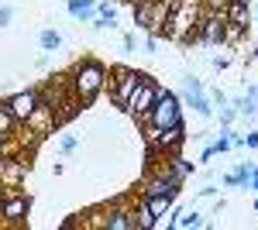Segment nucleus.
Wrapping results in <instances>:
<instances>
[{
    "mask_svg": "<svg viewBox=\"0 0 258 230\" xmlns=\"http://www.w3.org/2000/svg\"><path fill=\"white\" fill-rule=\"evenodd\" d=\"M200 18H203L200 0H176V7L169 11V21H165L162 38H172V41H179V45H189Z\"/></svg>",
    "mask_w": 258,
    "mask_h": 230,
    "instance_id": "f257e3e1",
    "label": "nucleus"
},
{
    "mask_svg": "<svg viewBox=\"0 0 258 230\" xmlns=\"http://www.w3.org/2000/svg\"><path fill=\"white\" fill-rule=\"evenodd\" d=\"M73 96L80 100V103H93L100 96V90L107 86V65L97 62V58H83L80 65L73 69Z\"/></svg>",
    "mask_w": 258,
    "mask_h": 230,
    "instance_id": "f03ea898",
    "label": "nucleus"
},
{
    "mask_svg": "<svg viewBox=\"0 0 258 230\" xmlns=\"http://www.w3.org/2000/svg\"><path fill=\"white\" fill-rule=\"evenodd\" d=\"M141 124L155 127V131H165V127H176V124H182V100H179L172 90H162L159 100H155V107L148 110V117H145Z\"/></svg>",
    "mask_w": 258,
    "mask_h": 230,
    "instance_id": "7ed1b4c3",
    "label": "nucleus"
},
{
    "mask_svg": "<svg viewBox=\"0 0 258 230\" xmlns=\"http://www.w3.org/2000/svg\"><path fill=\"white\" fill-rule=\"evenodd\" d=\"M193 41H200V45H227L231 41V28H227L224 14L220 11H207L200 18L197 31H193Z\"/></svg>",
    "mask_w": 258,
    "mask_h": 230,
    "instance_id": "20e7f679",
    "label": "nucleus"
},
{
    "mask_svg": "<svg viewBox=\"0 0 258 230\" xmlns=\"http://www.w3.org/2000/svg\"><path fill=\"white\" fill-rule=\"evenodd\" d=\"M159 93H162V86L155 83L152 76H145L138 83V90H135V96L127 100V114H135L138 120H145L148 117V110L155 107V100H159Z\"/></svg>",
    "mask_w": 258,
    "mask_h": 230,
    "instance_id": "39448f33",
    "label": "nucleus"
},
{
    "mask_svg": "<svg viewBox=\"0 0 258 230\" xmlns=\"http://www.w3.org/2000/svg\"><path fill=\"white\" fill-rule=\"evenodd\" d=\"M148 76V72H138V69H114V107H120V110H127V100L135 96V90H138V83Z\"/></svg>",
    "mask_w": 258,
    "mask_h": 230,
    "instance_id": "423d86ee",
    "label": "nucleus"
},
{
    "mask_svg": "<svg viewBox=\"0 0 258 230\" xmlns=\"http://www.w3.org/2000/svg\"><path fill=\"white\" fill-rule=\"evenodd\" d=\"M145 137L152 148H162L165 155H179L182 141H186V124H176V127H165V131H155V127H145Z\"/></svg>",
    "mask_w": 258,
    "mask_h": 230,
    "instance_id": "0eeeda50",
    "label": "nucleus"
},
{
    "mask_svg": "<svg viewBox=\"0 0 258 230\" xmlns=\"http://www.w3.org/2000/svg\"><path fill=\"white\" fill-rule=\"evenodd\" d=\"M4 107L18 117V124H28V117L41 107V93H38V90H21V93L7 96V100H4Z\"/></svg>",
    "mask_w": 258,
    "mask_h": 230,
    "instance_id": "6e6552de",
    "label": "nucleus"
},
{
    "mask_svg": "<svg viewBox=\"0 0 258 230\" xmlns=\"http://www.w3.org/2000/svg\"><path fill=\"white\" fill-rule=\"evenodd\" d=\"M220 14L227 21V28H231V38H234V35H244L248 24H251V0H231Z\"/></svg>",
    "mask_w": 258,
    "mask_h": 230,
    "instance_id": "1a4fd4ad",
    "label": "nucleus"
},
{
    "mask_svg": "<svg viewBox=\"0 0 258 230\" xmlns=\"http://www.w3.org/2000/svg\"><path fill=\"white\" fill-rule=\"evenodd\" d=\"M28 213H31V196H28V192H11V196H4V203H0V220H7V223H24Z\"/></svg>",
    "mask_w": 258,
    "mask_h": 230,
    "instance_id": "9d476101",
    "label": "nucleus"
},
{
    "mask_svg": "<svg viewBox=\"0 0 258 230\" xmlns=\"http://www.w3.org/2000/svg\"><path fill=\"white\" fill-rule=\"evenodd\" d=\"M182 103H186V107H193L200 117H210V114H214V100H210L207 90H197V93H193V90H182Z\"/></svg>",
    "mask_w": 258,
    "mask_h": 230,
    "instance_id": "9b49d317",
    "label": "nucleus"
},
{
    "mask_svg": "<svg viewBox=\"0 0 258 230\" xmlns=\"http://www.w3.org/2000/svg\"><path fill=\"white\" fill-rule=\"evenodd\" d=\"M103 227H107V230H138V223H135V213L110 210L107 216H103Z\"/></svg>",
    "mask_w": 258,
    "mask_h": 230,
    "instance_id": "f8f14e48",
    "label": "nucleus"
},
{
    "mask_svg": "<svg viewBox=\"0 0 258 230\" xmlns=\"http://www.w3.org/2000/svg\"><path fill=\"white\" fill-rule=\"evenodd\" d=\"M200 227H207V220H203L197 210L172 213V230H200Z\"/></svg>",
    "mask_w": 258,
    "mask_h": 230,
    "instance_id": "ddd939ff",
    "label": "nucleus"
},
{
    "mask_svg": "<svg viewBox=\"0 0 258 230\" xmlns=\"http://www.w3.org/2000/svg\"><path fill=\"white\" fill-rule=\"evenodd\" d=\"M66 11H69L76 21H93L97 18V0H69Z\"/></svg>",
    "mask_w": 258,
    "mask_h": 230,
    "instance_id": "4468645a",
    "label": "nucleus"
},
{
    "mask_svg": "<svg viewBox=\"0 0 258 230\" xmlns=\"http://www.w3.org/2000/svg\"><path fill=\"white\" fill-rule=\"evenodd\" d=\"M165 169H169V175H172V179H176V182H186V179H189V175L197 172V169H193V165H189V162H182V158H179V155H169V162H165Z\"/></svg>",
    "mask_w": 258,
    "mask_h": 230,
    "instance_id": "2eb2a0df",
    "label": "nucleus"
},
{
    "mask_svg": "<svg viewBox=\"0 0 258 230\" xmlns=\"http://www.w3.org/2000/svg\"><path fill=\"white\" fill-rule=\"evenodd\" d=\"M18 117L11 114V110H7V107H4V103H0V137H4V141H11V137L18 134Z\"/></svg>",
    "mask_w": 258,
    "mask_h": 230,
    "instance_id": "dca6fc26",
    "label": "nucleus"
},
{
    "mask_svg": "<svg viewBox=\"0 0 258 230\" xmlns=\"http://www.w3.org/2000/svg\"><path fill=\"white\" fill-rule=\"evenodd\" d=\"M145 203H148V210L155 213V216H162V213H172V206H176V196H141Z\"/></svg>",
    "mask_w": 258,
    "mask_h": 230,
    "instance_id": "f3484780",
    "label": "nucleus"
},
{
    "mask_svg": "<svg viewBox=\"0 0 258 230\" xmlns=\"http://www.w3.org/2000/svg\"><path fill=\"white\" fill-rule=\"evenodd\" d=\"M135 28H141V31H152V0H141V4H135Z\"/></svg>",
    "mask_w": 258,
    "mask_h": 230,
    "instance_id": "a211bd4d",
    "label": "nucleus"
},
{
    "mask_svg": "<svg viewBox=\"0 0 258 230\" xmlns=\"http://www.w3.org/2000/svg\"><path fill=\"white\" fill-rule=\"evenodd\" d=\"M38 45L45 48V52H59V48H62V35H59V31H52V28H45V31L38 35Z\"/></svg>",
    "mask_w": 258,
    "mask_h": 230,
    "instance_id": "6ab92c4d",
    "label": "nucleus"
},
{
    "mask_svg": "<svg viewBox=\"0 0 258 230\" xmlns=\"http://www.w3.org/2000/svg\"><path fill=\"white\" fill-rule=\"evenodd\" d=\"M152 220H155V213L148 210V203L141 199V203H138V213H135V223H138V230H152Z\"/></svg>",
    "mask_w": 258,
    "mask_h": 230,
    "instance_id": "aec40b11",
    "label": "nucleus"
},
{
    "mask_svg": "<svg viewBox=\"0 0 258 230\" xmlns=\"http://www.w3.org/2000/svg\"><path fill=\"white\" fill-rule=\"evenodd\" d=\"M97 14H100V18H107L110 24H117V7H114L110 0H103V4H97Z\"/></svg>",
    "mask_w": 258,
    "mask_h": 230,
    "instance_id": "412c9836",
    "label": "nucleus"
},
{
    "mask_svg": "<svg viewBox=\"0 0 258 230\" xmlns=\"http://www.w3.org/2000/svg\"><path fill=\"white\" fill-rule=\"evenodd\" d=\"M234 117H238V110H234V107H227V103L220 107V124H224V127H231V124H234Z\"/></svg>",
    "mask_w": 258,
    "mask_h": 230,
    "instance_id": "4be33fe9",
    "label": "nucleus"
},
{
    "mask_svg": "<svg viewBox=\"0 0 258 230\" xmlns=\"http://www.w3.org/2000/svg\"><path fill=\"white\" fill-rule=\"evenodd\" d=\"M11 21H14V7H11V4H4V7H0V28H7Z\"/></svg>",
    "mask_w": 258,
    "mask_h": 230,
    "instance_id": "5701e85b",
    "label": "nucleus"
},
{
    "mask_svg": "<svg viewBox=\"0 0 258 230\" xmlns=\"http://www.w3.org/2000/svg\"><path fill=\"white\" fill-rule=\"evenodd\" d=\"M76 144H80L76 137H73V134H66V137H62V144H59V148H62V155H69V151H76Z\"/></svg>",
    "mask_w": 258,
    "mask_h": 230,
    "instance_id": "b1692460",
    "label": "nucleus"
},
{
    "mask_svg": "<svg viewBox=\"0 0 258 230\" xmlns=\"http://www.w3.org/2000/svg\"><path fill=\"white\" fill-rule=\"evenodd\" d=\"M90 28H97V31H107V28H117V24H110L107 18H100V14H97V18L90 21Z\"/></svg>",
    "mask_w": 258,
    "mask_h": 230,
    "instance_id": "393cba45",
    "label": "nucleus"
},
{
    "mask_svg": "<svg viewBox=\"0 0 258 230\" xmlns=\"http://www.w3.org/2000/svg\"><path fill=\"white\" fill-rule=\"evenodd\" d=\"M244 144H248V148H258V131H248V134H244Z\"/></svg>",
    "mask_w": 258,
    "mask_h": 230,
    "instance_id": "a878e982",
    "label": "nucleus"
},
{
    "mask_svg": "<svg viewBox=\"0 0 258 230\" xmlns=\"http://www.w3.org/2000/svg\"><path fill=\"white\" fill-rule=\"evenodd\" d=\"M214 192H217V186H203V189H200V196H203V199H210Z\"/></svg>",
    "mask_w": 258,
    "mask_h": 230,
    "instance_id": "bb28decb",
    "label": "nucleus"
},
{
    "mask_svg": "<svg viewBox=\"0 0 258 230\" xmlns=\"http://www.w3.org/2000/svg\"><path fill=\"white\" fill-rule=\"evenodd\" d=\"M4 158H7V141L0 137V165H4Z\"/></svg>",
    "mask_w": 258,
    "mask_h": 230,
    "instance_id": "cd10ccee",
    "label": "nucleus"
},
{
    "mask_svg": "<svg viewBox=\"0 0 258 230\" xmlns=\"http://www.w3.org/2000/svg\"><path fill=\"white\" fill-rule=\"evenodd\" d=\"M248 90H251V93H255V96H258V86H248Z\"/></svg>",
    "mask_w": 258,
    "mask_h": 230,
    "instance_id": "c85d7f7f",
    "label": "nucleus"
},
{
    "mask_svg": "<svg viewBox=\"0 0 258 230\" xmlns=\"http://www.w3.org/2000/svg\"><path fill=\"white\" fill-rule=\"evenodd\" d=\"M255 21H258V7H255ZM255 28H258V24H255Z\"/></svg>",
    "mask_w": 258,
    "mask_h": 230,
    "instance_id": "c756f323",
    "label": "nucleus"
},
{
    "mask_svg": "<svg viewBox=\"0 0 258 230\" xmlns=\"http://www.w3.org/2000/svg\"><path fill=\"white\" fill-rule=\"evenodd\" d=\"M255 210H258V199H255Z\"/></svg>",
    "mask_w": 258,
    "mask_h": 230,
    "instance_id": "7c9ffc66",
    "label": "nucleus"
},
{
    "mask_svg": "<svg viewBox=\"0 0 258 230\" xmlns=\"http://www.w3.org/2000/svg\"><path fill=\"white\" fill-rule=\"evenodd\" d=\"M0 189H4V186H0Z\"/></svg>",
    "mask_w": 258,
    "mask_h": 230,
    "instance_id": "2f4dec72",
    "label": "nucleus"
}]
</instances>
